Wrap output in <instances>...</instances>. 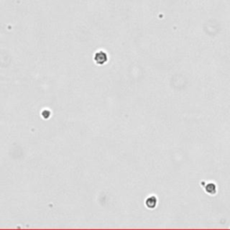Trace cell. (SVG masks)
<instances>
[{
  "mask_svg": "<svg viewBox=\"0 0 230 230\" xmlns=\"http://www.w3.org/2000/svg\"><path fill=\"white\" fill-rule=\"evenodd\" d=\"M106 59H107V56H106V54H105L104 52H103V51L98 52V53L96 54V56H95V60H96V62H98V63H100V64L105 62Z\"/></svg>",
  "mask_w": 230,
  "mask_h": 230,
  "instance_id": "1",
  "label": "cell"
}]
</instances>
